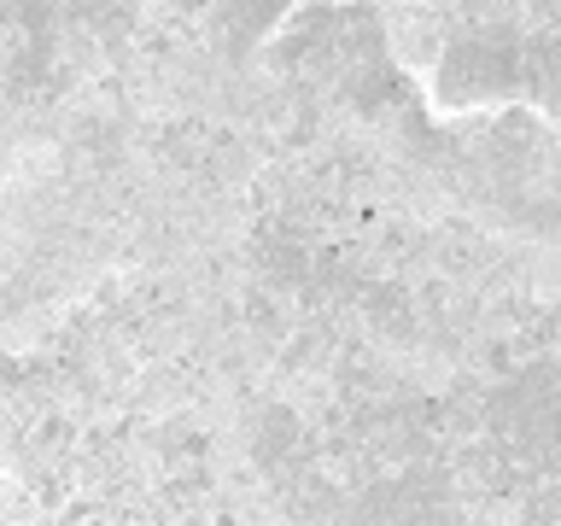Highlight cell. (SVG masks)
Segmentation results:
<instances>
[{
	"mask_svg": "<svg viewBox=\"0 0 561 526\" xmlns=\"http://www.w3.org/2000/svg\"><path fill=\"white\" fill-rule=\"evenodd\" d=\"M445 82L456 88V94H491V88L515 82V53H503L491 42H468V47L450 53Z\"/></svg>",
	"mask_w": 561,
	"mask_h": 526,
	"instance_id": "6da1fadb",
	"label": "cell"
}]
</instances>
